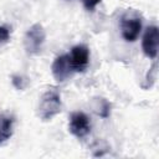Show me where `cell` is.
Listing matches in <instances>:
<instances>
[{
	"instance_id": "cell-4",
	"label": "cell",
	"mask_w": 159,
	"mask_h": 159,
	"mask_svg": "<svg viewBox=\"0 0 159 159\" xmlns=\"http://www.w3.org/2000/svg\"><path fill=\"white\" fill-rule=\"evenodd\" d=\"M120 29L123 39L128 42H133L138 39L142 31V20L138 16H130L129 14H127L122 17Z\"/></svg>"
},
{
	"instance_id": "cell-3",
	"label": "cell",
	"mask_w": 159,
	"mask_h": 159,
	"mask_svg": "<svg viewBox=\"0 0 159 159\" xmlns=\"http://www.w3.org/2000/svg\"><path fill=\"white\" fill-rule=\"evenodd\" d=\"M68 130L77 138L86 137L91 130V123L87 114L83 112H73L70 116Z\"/></svg>"
},
{
	"instance_id": "cell-11",
	"label": "cell",
	"mask_w": 159,
	"mask_h": 159,
	"mask_svg": "<svg viewBox=\"0 0 159 159\" xmlns=\"http://www.w3.org/2000/svg\"><path fill=\"white\" fill-rule=\"evenodd\" d=\"M10 40V31L5 26H0V45L9 42Z\"/></svg>"
},
{
	"instance_id": "cell-6",
	"label": "cell",
	"mask_w": 159,
	"mask_h": 159,
	"mask_svg": "<svg viewBox=\"0 0 159 159\" xmlns=\"http://www.w3.org/2000/svg\"><path fill=\"white\" fill-rule=\"evenodd\" d=\"M70 61L75 72H82L86 70L89 61V50L86 45H76L72 47L70 55Z\"/></svg>"
},
{
	"instance_id": "cell-7",
	"label": "cell",
	"mask_w": 159,
	"mask_h": 159,
	"mask_svg": "<svg viewBox=\"0 0 159 159\" xmlns=\"http://www.w3.org/2000/svg\"><path fill=\"white\" fill-rule=\"evenodd\" d=\"M158 41H159V31L157 26H148L144 36H143V41H142V47H143V52L145 53V56L150 57V58H155L158 55Z\"/></svg>"
},
{
	"instance_id": "cell-8",
	"label": "cell",
	"mask_w": 159,
	"mask_h": 159,
	"mask_svg": "<svg viewBox=\"0 0 159 159\" xmlns=\"http://www.w3.org/2000/svg\"><path fill=\"white\" fill-rule=\"evenodd\" d=\"M12 125H14L12 117L0 114V145L12 135Z\"/></svg>"
},
{
	"instance_id": "cell-5",
	"label": "cell",
	"mask_w": 159,
	"mask_h": 159,
	"mask_svg": "<svg viewBox=\"0 0 159 159\" xmlns=\"http://www.w3.org/2000/svg\"><path fill=\"white\" fill-rule=\"evenodd\" d=\"M51 71H52L55 80L58 82H63L67 78H70L75 71L71 65L68 55H61V56L56 57L55 61L52 62Z\"/></svg>"
},
{
	"instance_id": "cell-1",
	"label": "cell",
	"mask_w": 159,
	"mask_h": 159,
	"mask_svg": "<svg viewBox=\"0 0 159 159\" xmlns=\"http://www.w3.org/2000/svg\"><path fill=\"white\" fill-rule=\"evenodd\" d=\"M62 102L57 88H48L39 103V116L42 120H50L61 112Z\"/></svg>"
},
{
	"instance_id": "cell-2",
	"label": "cell",
	"mask_w": 159,
	"mask_h": 159,
	"mask_svg": "<svg viewBox=\"0 0 159 159\" xmlns=\"http://www.w3.org/2000/svg\"><path fill=\"white\" fill-rule=\"evenodd\" d=\"M45 37H46V34H45L42 25L40 24L32 25L26 31L25 37H24V47L26 52L29 55H37L42 48Z\"/></svg>"
},
{
	"instance_id": "cell-10",
	"label": "cell",
	"mask_w": 159,
	"mask_h": 159,
	"mask_svg": "<svg viewBox=\"0 0 159 159\" xmlns=\"http://www.w3.org/2000/svg\"><path fill=\"white\" fill-rule=\"evenodd\" d=\"M11 82L16 89H25L29 86V78L22 75H14L11 77Z\"/></svg>"
},
{
	"instance_id": "cell-12",
	"label": "cell",
	"mask_w": 159,
	"mask_h": 159,
	"mask_svg": "<svg viewBox=\"0 0 159 159\" xmlns=\"http://www.w3.org/2000/svg\"><path fill=\"white\" fill-rule=\"evenodd\" d=\"M82 2H83V6H84L86 10L92 11L101 2V0H82Z\"/></svg>"
},
{
	"instance_id": "cell-9",
	"label": "cell",
	"mask_w": 159,
	"mask_h": 159,
	"mask_svg": "<svg viewBox=\"0 0 159 159\" xmlns=\"http://www.w3.org/2000/svg\"><path fill=\"white\" fill-rule=\"evenodd\" d=\"M111 108V104L108 103L107 99L104 98H94L93 101V111L96 112V114L106 118L109 116V109Z\"/></svg>"
}]
</instances>
